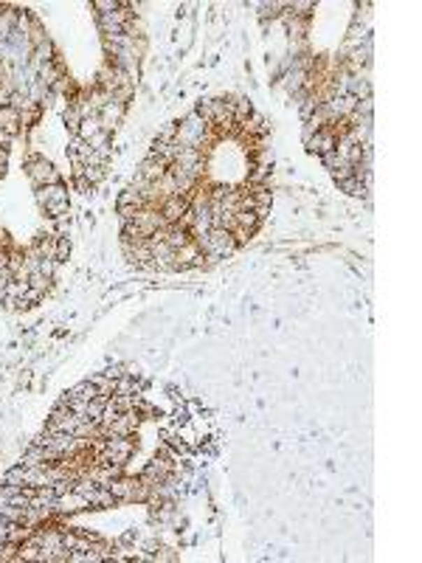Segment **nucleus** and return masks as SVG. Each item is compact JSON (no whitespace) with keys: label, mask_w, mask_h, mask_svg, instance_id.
<instances>
[{"label":"nucleus","mask_w":422,"mask_h":563,"mask_svg":"<svg viewBox=\"0 0 422 563\" xmlns=\"http://www.w3.org/2000/svg\"><path fill=\"white\" fill-rule=\"evenodd\" d=\"M12 524H15V521H9L6 515H0V541H3V543L9 541V532H12Z\"/></svg>","instance_id":"nucleus-17"},{"label":"nucleus","mask_w":422,"mask_h":563,"mask_svg":"<svg viewBox=\"0 0 422 563\" xmlns=\"http://www.w3.org/2000/svg\"><path fill=\"white\" fill-rule=\"evenodd\" d=\"M68 397H73V400H93V397H99V392H96L93 380H82V383H76L68 392Z\"/></svg>","instance_id":"nucleus-14"},{"label":"nucleus","mask_w":422,"mask_h":563,"mask_svg":"<svg viewBox=\"0 0 422 563\" xmlns=\"http://www.w3.org/2000/svg\"><path fill=\"white\" fill-rule=\"evenodd\" d=\"M194 243H197V248L203 251L205 259H226V257H231V254L237 251V245H240L228 229H211V231L194 237Z\"/></svg>","instance_id":"nucleus-1"},{"label":"nucleus","mask_w":422,"mask_h":563,"mask_svg":"<svg viewBox=\"0 0 422 563\" xmlns=\"http://www.w3.org/2000/svg\"><path fill=\"white\" fill-rule=\"evenodd\" d=\"M136 450V442L130 436H108L101 445H99V457H96V465H124Z\"/></svg>","instance_id":"nucleus-2"},{"label":"nucleus","mask_w":422,"mask_h":563,"mask_svg":"<svg viewBox=\"0 0 422 563\" xmlns=\"http://www.w3.org/2000/svg\"><path fill=\"white\" fill-rule=\"evenodd\" d=\"M208 138V124L197 116V113H191V116H186L183 122H177V136L175 141L186 150H200Z\"/></svg>","instance_id":"nucleus-4"},{"label":"nucleus","mask_w":422,"mask_h":563,"mask_svg":"<svg viewBox=\"0 0 422 563\" xmlns=\"http://www.w3.org/2000/svg\"><path fill=\"white\" fill-rule=\"evenodd\" d=\"M169 471H172V462L166 459V457H155L147 468H144V473H141V479L144 482H150L152 487H158V485H163L166 479H169Z\"/></svg>","instance_id":"nucleus-9"},{"label":"nucleus","mask_w":422,"mask_h":563,"mask_svg":"<svg viewBox=\"0 0 422 563\" xmlns=\"http://www.w3.org/2000/svg\"><path fill=\"white\" fill-rule=\"evenodd\" d=\"M203 164H205V161H203V152H200V150H186V147H183V150L177 152V158H175L172 166H180L183 172H189L191 178L200 180V175H203Z\"/></svg>","instance_id":"nucleus-8"},{"label":"nucleus","mask_w":422,"mask_h":563,"mask_svg":"<svg viewBox=\"0 0 422 563\" xmlns=\"http://www.w3.org/2000/svg\"><path fill=\"white\" fill-rule=\"evenodd\" d=\"M304 144H307V150L315 152V155H327V152H333V150L338 147V136H335L333 127H321V130H315L312 136H307Z\"/></svg>","instance_id":"nucleus-6"},{"label":"nucleus","mask_w":422,"mask_h":563,"mask_svg":"<svg viewBox=\"0 0 422 563\" xmlns=\"http://www.w3.org/2000/svg\"><path fill=\"white\" fill-rule=\"evenodd\" d=\"M71 257V243H68V237H57V245H54V262L59 265V262H65Z\"/></svg>","instance_id":"nucleus-15"},{"label":"nucleus","mask_w":422,"mask_h":563,"mask_svg":"<svg viewBox=\"0 0 422 563\" xmlns=\"http://www.w3.org/2000/svg\"><path fill=\"white\" fill-rule=\"evenodd\" d=\"M122 119H124V101H119V99H110L108 104L99 110V122H101V127L108 130V133H110Z\"/></svg>","instance_id":"nucleus-11"},{"label":"nucleus","mask_w":422,"mask_h":563,"mask_svg":"<svg viewBox=\"0 0 422 563\" xmlns=\"http://www.w3.org/2000/svg\"><path fill=\"white\" fill-rule=\"evenodd\" d=\"M37 203L45 208V214L51 220H65L68 217V189L62 183H54V186H40L37 189Z\"/></svg>","instance_id":"nucleus-3"},{"label":"nucleus","mask_w":422,"mask_h":563,"mask_svg":"<svg viewBox=\"0 0 422 563\" xmlns=\"http://www.w3.org/2000/svg\"><path fill=\"white\" fill-rule=\"evenodd\" d=\"M166 172H169V164H166L163 158H158L155 152H152L150 158H144V164L138 166V178H144V180H150V183L161 180Z\"/></svg>","instance_id":"nucleus-12"},{"label":"nucleus","mask_w":422,"mask_h":563,"mask_svg":"<svg viewBox=\"0 0 422 563\" xmlns=\"http://www.w3.org/2000/svg\"><path fill=\"white\" fill-rule=\"evenodd\" d=\"M26 175H29V180H31L37 189H40V186L62 183V180H59V172L54 169V164L45 161V158H40V155H29V158H26Z\"/></svg>","instance_id":"nucleus-5"},{"label":"nucleus","mask_w":422,"mask_h":563,"mask_svg":"<svg viewBox=\"0 0 422 563\" xmlns=\"http://www.w3.org/2000/svg\"><path fill=\"white\" fill-rule=\"evenodd\" d=\"M158 208H161V214H163L166 225H175V222H180V220H183V214L189 211V200H186L183 194H172V197H163Z\"/></svg>","instance_id":"nucleus-7"},{"label":"nucleus","mask_w":422,"mask_h":563,"mask_svg":"<svg viewBox=\"0 0 422 563\" xmlns=\"http://www.w3.org/2000/svg\"><path fill=\"white\" fill-rule=\"evenodd\" d=\"M124 3H119V0H96V3H93V9L99 12V17L101 15H113V12H119Z\"/></svg>","instance_id":"nucleus-16"},{"label":"nucleus","mask_w":422,"mask_h":563,"mask_svg":"<svg viewBox=\"0 0 422 563\" xmlns=\"http://www.w3.org/2000/svg\"><path fill=\"white\" fill-rule=\"evenodd\" d=\"M20 124H23V113L17 107H12V104L0 107V133L12 138V136L20 133Z\"/></svg>","instance_id":"nucleus-10"},{"label":"nucleus","mask_w":422,"mask_h":563,"mask_svg":"<svg viewBox=\"0 0 422 563\" xmlns=\"http://www.w3.org/2000/svg\"><path fill=\"white\" fill-rule=\"evenodd\" d=\"M12 279H15V273H12V271H9L3 262H0V290H3V287H6Z\"/></svg>","instance_id":"nucleus-18"},{"label":"nucleus","mask_w":422,"mask_h":563,"mask_svg":"<svg viewBox=\"0 0 422 563\" xmlns=\"http://www.w3.org/2000/svg\"><path fill=\"white\" fill-rule=\"evenodd\" d=\"M62 119H65V127H68V130L76 136V133H79V124H82V119H85V110H82V107L73 101V104H71V107L62 113Z\"/></svg>","instance_id":"nucleus-13"}]
</instances>
